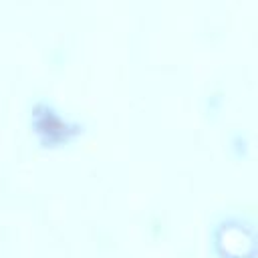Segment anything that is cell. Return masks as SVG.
I'll list each match as a JSON object with an SVG mask.
<instances>
[{
    "label": "cell",
    "mask_w": 258,
    "mask_h": 258,
    "mask_svg": "<svg viewBox=\"0 0 258 258\" xmlns=\"http://www.w3.org/2000/svg\"><path fill=\"white\" fill-rule=\"evenodd\" d=\"M232 149H234V153L238 157H246V153H248V139L242 137V135H236L232 139Z\"/></svg>",
    "instance_id": "3"
},
{
    "label": "cell",
    "mask_w": 258,
    "mask_h": 258,
    "mask_svg": "<svg viewBox=\"0 0 258 258\" xmlns=\"http://www.w3.org/2000/svg\"><path fill=\"white\" fill-rule=\"evenodd\" d=\"M212 252L214 258H256V224L236 214L220 218L212 228Z\"/></svg>",
    "instance_id": "1"
},
{
    "label": "cell",
    "mask_w": 258,
    "mask_h": 258,
    "mask_svg": "<svg viewBox=\"0 0 258 258\" xmlns=\"http://www.w3.org/2000/svg\"><path fill=\"white\" fill-rule=\"evenodd\" d=\"M30 129L38 137L42 147H58L73 141L83 127L60 113L46 101H34L30 107Z\"/></svg>",
    "instance_id": "2"
}]
</instances>
